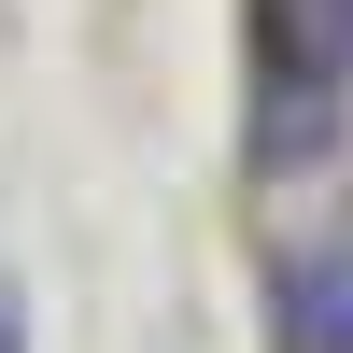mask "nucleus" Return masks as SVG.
I'll use <instances>...</instances> for the list:
<instances>
[{
    "label": "nucleus",
    "instance_id": "nucleus-1",
    "mask_svg": "<svg viewBox=\"0 0 353 353\" xmlns=\"http://www.w3.org/2000/svg\"><path fill=\"white\" fill-rule=\"evenodd\" d=\"M269 353H353V226L269 254Z\"/></svg>",
    "mask_w": 353,
    "mask_h": 353
},
{
    "label": "nucleus",
    "instance_id": "nucleus-2",
    "mask_svg": "<svg viewBox=\"0 0 353 353\" xmlns=\"http://www.w3.org/2000/svg\"><path fill=\"white\" fill-rule=\"evenodd\" d=\"M339 156V71H297V57H269L254 71V170H325Z\"/></svg>",
    "mask_w": 353,
    "mask_h": 353
},
{
    "label": "nucleus",
    "instance_id": "nucleus-3",
    "mask_svg": "<svg viewBox=\"0 0 353 353\" xmlns=\"http://www.w3.org/2000/svg\"><path fill=\"white\" fill-rule=\"evenodd\" d=\"M0 353H28V297H14V283H0Z\"/></svg>",
    "mask_w": 353,
    "mask_h": 353
}]
</instances>
